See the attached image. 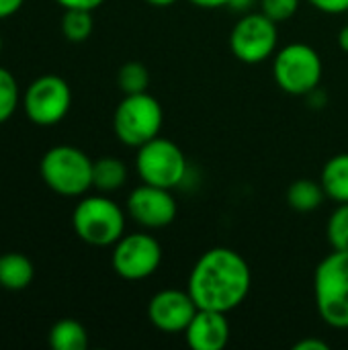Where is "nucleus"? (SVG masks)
<instances>
[{
  "instance_id": "obj_4",
  "label": "nucleus",
  "mask_w": 348,
  "mask_h": 350,
  "mask_svg": "<svg viewBox=\"0 0 348 350\" xmlns=\"http://www.w3.org/2000/svg\"><path fill=\"white\" fill-rule=\"evenodd\" d=\"M92 160L74 146H55L41 158L43 183L62 197H80L92 189Z\"/></svg>"
},
{
  "instance_id": "obj_25",
  "label": "nucleus",
  "mask_w": 348,
  "mask_h": 350,
  "mask_svg": "<svg viewBox=\"0 0 348 350\" xmlns=\"http://www.w3.org/2000/svg\"><path fill=\"white\" fill-rule=\"evenodd\" d=\"M64 8H82V10H94L98 8L105 0H55Z\"/></svg>"
},
{
  "instance_id": "obj_5",
  "label": "nucleus",
  "mask_w": 348,
  "mask_h": 350,
  "mask_svg": "<svg viewBox=\"0 0 348 350\" xmlns=\"http://www.w3.org/2000/svg\"><path fill=\"white\" fill-rule=\"evenodd\" d=\"M324 64L320 53L308 43H289L275 51L273 78L277 86L293 96H308L316 92L322 80Z\"/></svg>"
},
{
  "instance_id": "obj_6",
  "label": "nucleus",
  "mask_w": 348,
  "mask_h": 350,
  "mask_svg": "<svg viewBox=\"0 0 348 350\" xmlns=\"http://www.w3.org/2000/svg\"><path fill=\"white\" fill-rule=\"evenodd\" d=\"M164 121L162 105L150 94H125L113 115V129L121 144L139 148L160 135Z\"/></svg>"
},
{
  "instance_id": "obj_21",
  "label": "nucleus",
  "mask_w": 348,
  "mask_h": 350,
  "mask_svg": "<svg viewBox=\"0 0 348 350\" xmlns=\"http://www.w3.org/2000/svg\"><path fill=\"white\" fill-rule=\"evenodd\" d=\"M326 236L332 250L348 252V203H338L326 224Z\"/></svg>"
},
{
  "instance_id": "obj_27",
  "label": "nucleus",
  "mask_w": 348,
  "mask_h": 350,
  "mask_svg": "<svg viewBox=\"0 0 348 350\" xmlns=\"http://www.w3.org/2000/svg\"><path fill=\"white\" fill-rule=\"evenodd\" d=\"M23 4H25V0H0V18L12 16L14 12L21 10Z\"/></svg>"
},
{
  "instance_id": "obj_9",
  "label": "nucleus",
  "mask_w": 348,
  "mask_h": 350,
  "mask_svg": "<svg viewBox=\"0 0 348 350\" xmlns=\"http://www.w3.org/2000/svg\"><path fill=\"white\" fill-rule=\"evenodd\" d=\"M162 262L160 242L144 232L123 234L117 244H113L111 265L113 271L125 281H144L152 277Z\"/></svg>"
},
{
  "instance_id": "obj_2",
  "label": "nucleus",
  "mask_w": 348,
  "mask_h": 350,
  "mask_svg": "<svg viewBox=\"0 0 348 350\" xmlns=\"http://www.w3.org/2000/svg\"><path fill=\"white\" fill-rule=\"evenodd\" d=\"M314 299L322 322L348 330V252H330L314 273Z\"/></svg>"
},
{
  "instance_id": "obj_3",
  "label": "nucleus",
  "mask_w": 348,
  "mask_h": 350,
  "mask_svg": "<svg viewBox=\"0 0 348 350\" xmlns=\"http://www.w3.org/2000/svg\"><path fill=\"white\" fill-rule=\"evenodd\" d=\"M72 226L82 242L105 248L117 244L123 236L125 213L113 199L101 193L84 197L76 205L72 213Z\"/></svg>"
},
{
  "instance_id": "obj_16",
  "label": "nucleus",
  "mask_w": 348,
  "mask_h": 350,
  "mask_svg": "<svg viewBox=\"0 0 348 350\" xmlns=\"http://www.w3.org/2000/svg\"><path fill=\"white\" fill-rule=\"evenodd\" d=\"M324 199H328V197H326L320 180L297 178L287 189V203L293 211H299V213L316 211L324 203Z\"/></svg>"
},
{
  "instance_id": "obj_13",
  "label": "nucleus",
  "mask_w": 348,
  "mask_h": 350,
  "mask_svg": "<svg viewBox=\"0 0 348 350\" xmlns=\"http://www.w3.org/2000/svg\"><path fill=\"white\" fill-rule=\"evenodd\" d=\"M228 314L215 310H197L185 330L187 345L193 350H222L230 342Z\"/></svg>"
},
{
  "instance_id": "obj_20",
  "label": "nucleus",
  "mask_w": 348,
  "mask_h": 350,
  "mask_svg": "<svg viewBox=\"0 0 348 350\" xmlns=\"http://www.w3.org/2000/svg\"><path fill=\"white\" fill-rule=\"evenodd\" d=\"M117 84L123 94H139L148 92L150 86V72L142 62H127L117 72Z\"/></svg>"
},
{
  "instance_id": "obj_29",
  "label": "nucleus",
  "mask_w": 348,
  "mask_h": 350,
  "mask_svg": "<svg viewBox=\"0 0 348 350\" xmlns=\"http://www.w3.org/2000/svg\"><path fill=\"white\" fill-rule=\"evenodd\" d=\"M338 45H340L343 51H347L348 53V25H345V27L340 29V33H338Z\"/></svg>"
},
{
  "instance_id": "obj_17",
  "label": "nucleus",
  "mask_w": 348,
  "mask_h": 350,
  "mask_svg": "<svg viewBox=\"0 0 348 350\" xmlns=\"http://www.w3.org/2000/svg\"><path fill=\"white\" fill-rule=\"evenodd\" d=\"M127 183V166L117 158H101L92 164V187L103 193H115Z\"/></svg>"
},
{
  "instance_id": "obj_31",
  "label": "nucleus",
  "mask_w": 348,
  "mask_h": 350,
  "mask_svg": "<svg viewBox=\"0 0 348 350\" xmlns=\"http://www.w3.org/2000/svg\"><path fill=\"white\" fill-rule=\"evenodd\" d=\"M0 51H2V39H0Z\"/></svg>"
},
{
  "instance_id": "obj_8",
  "label": "nucleus",
  "mask_w": 348,
  "mask_h": 350,
  "mask_svg": "<svg viewBox=\"0 0 348 350\" xmlns=\"http://www.w3.org/2000/svg\"><path fill=\"white\" fill-rule=\"evenodd\" d=\"M279 43L277 23L265 12L244 14L230 33V49L244 64H260L275 55Z\"/></svg>"
},
{
  "instance_id": "obj_28",
  "label": "nucleus",
  "mask_w": 348,
  "mask_h": 350,
  "mask_svg": "<svg viewBox=\"0 0 348 350\" xmlns=\"http://www.w3.org/2000/svg\"><path fill=\"white\" fill-rule=\"evenodd\" d=\"M191 4H195V6H199V8H207V10H211V8H222V6H230L234 0H189Z\"/></svg>"
},
{
  "instance_id": "obj_12",
  "label": "nucleus",
  "mask_w": 348,
  "mask_h": 350,
  "mask_svg": "<svg viewBox=\"0 0 348 350\" xmlns=\"http://www.w3.org/2000/svg\"><path fill=\"white\" fill-rule=\"evenodd\" d=\"M197 304L189 291L183 289H162L148 304V318L152 326L164 334L185 332L197 314Z\"/></svg>"
},
{
  "instance_id": "obj_26",
  "label": "nucleus",
  "mask_w": 348,
  "mask_h": 350,
  "mask_svg": "<svg viewBox=\"0 0 348 350\" xmlns=\"http://www.w3.org/2000/svg\"><path fill=\"white\" fill-rule=\"evenodd\" d=\"M295 350H330V345L324 342V340H318V338H304L299 342L293 345Z\"/></svg>"
},
{
  "instance_id": "obj_11",
  "label": "nucleus",
  "mask_w": 348,
  "mask_h": 350,
  "mask_svg": "<svg viewBox=\"0 0 348 350\" xmlns=\"http://www.w3.org/2000/svg\"><path fill=\"white\" fill-rule=\"evenodd\" d=\"M127 213L144 228L160 230L176 219L178 207L170 189L142 185L133 189L127 197Z\"/></svg>"
},
{
  "instance_id": "obj_10",
  "label": "nucleus",
  "mask_w": 348,
  "mask_h": 350,
  "mask_svg": "<svg viewBox=\"0 0 348 350\" xmlns=\"http://www.w3.org/2000/svg\"><path fill=\"white\" fill-rule=\"evenodd\" d=\"M72 90L68 82L55 74L39 76L27 88L23 96V107L27 117L41 127L57 125L70 111Z\"/></svg>"
},
{
  "instance_id": "obj_24",
  "label": "nucleus",
  "mask_w": 348,
  "mask_h": 350,
  "mask_svg": "<svg viewBox=\"0 0 348 350\" xmlns=\"http://www.w3.org/2000/svg\"><path fill=\"white\" fill-rule=\"evenodd\" d=\"M314 8L326 14H343L348 12V0H308Z\"/></svg>"
},
{
  "instance_id": "obj_19",
  "label": "nucleus",
  "mask_w": 348,
  "mask_h": 350,
  "mask_svg": "<svg viewBox=\"0 0 348 350\" xmlns=\"http://www.w3.org/2000/svg\"><path fill=\"white\" fill-rule=\"evenodd\" d=\"M92 10L82 8H66L62 18V33L72 43H82L92 33Z\"/></svg>"
},
{
  "instance_id": "obj_22",
  "label": "nucleus",
  "mask_w": 348,
  "mask_h": 350,
  "mask_svg": "<svg viewBox=\"0 0 348 350\" xmlns=\"http://www.w3.org/2000/svg\"><path fill=\"white\" fill-rule=\"evenodd\" d=\"M18 107V84L14 76L0 66V125L6 123Z\"/></svg>"
},
{
  "instance_id": "obj_18",
  "label": "nucleus",
  "mask_w": 348,
  "mask_h": 350,
  "mask_svg": "<svg viewBox=\"0 0 348 350\" xmlns=\"http://www.w3.org/2000/svg\"><path fill=\"white\" fill-rule=\"evenodd\" d=\"M53 350H84L88 347V332L76 320H59L49 332Z\"/></svg>"
},
{
  "instance_id": "obj_23",
  "label": "nucleus",
  "mask_w": 348,
  "mask_h": 350,
  "mask_svg": "<svg viewBox=\"0 0 348 350\" xmlns=\"http://www.w3.org/2000/svg\"><path fill=\"white\" fill-rule=\"evenodd\" d=\"M299 2L302 0H260V12H265L275 23H283L297 12Z\"/></svg>"
},
{
  "instance_id": "obj_1",
  "label": "nucleus",
  "mask_w": 348,
  "mask_h": 350,
  "mask_svg": "<svg viewBox=\"0 0 348 350\" xmlns=\"http://www.w3.org/2000/svg\"><path fill=\"white\" fill-rule=\"evenodd\" d=\"M252 287L246 258L226 246L205 250L191 269L187 291L199 310L230 314L244 304Z\"/></svg>"
},
{
  "instance_id": "obj_30",
  "label": "nucleus",
  "mask_w": 348,
  "mask_h": 350,
  "mask_svg": "<svg viewBox=\"0 0 348 350\" xmlns=\"http://www.w3.org/2000/svg\"><path fill=\"white\" fill-rule=\"evenodd\" d=\"M148 4H152V6H158V8H164V6H170V4H174V2H178V0H146Z\"/></svg>"
},
{
  "instance_id": "obj_15",
  "label": "nucleus",
  "mask_w": 348,
  "mask_h": 350,
  "mask_svg": "<svg viewBox=\"0 0 348 350\" xmlns=\"http://www.w3.org/2000/svg\"><path fill=\"white\" fill-rule=\"evenodd\" d=\"M320 183L328 199L336 203H348V152L332 156L324 164Z\"/></svg>"
},
{
  "instance_id": "obj_32",
  "label": "nucleus",
  "mask_w": 348,
  "mask_h": 350,
  "mask_svg": "<svg viewBox=\"0 0 348 350\" xmlns=\"http://www.w3.org/2000/svg\"><path fill=\"white\" fill-rule=\"evenodd\" d=\"M347 14H348V12H347Z\"/></svg>"
},
{
  "instance_id": "obj_7",
  "label": "nucleus",
  "mask_w": 348,
  "mask_h": 350,
  "mask_svg": "<svg viewBox=\"0 0 348 350\" xmlns=\"http://www.w3.org/2000/svg\"><path fill=\"white\" fill-rule=\"evenodd\" d=\"M135 168L146 185L172 191L185 180L189 164L183 150L174 142L158 135L137 148Z\"/></svg>"
},
{
  "instance_id": "obj_14",
  "label": "nucleus",
  "mask_w": 348,
  "mask_h": 350,
  "mask_svg": "<svg viewBox=\"0 0 348 350\" xmlns=\"http://www.w3.org/2000/svg\"><path fill=\"white\" fill-rule=\"evenodd\" d=\"M35 275L33 262L18 254L6 252L0 256V287L6 291H23L31 285Z\"/></svg>"
}]
</instances>
